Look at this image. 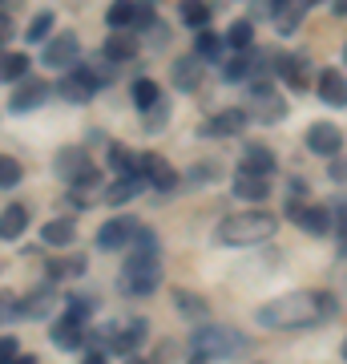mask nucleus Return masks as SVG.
<instances>
[{
    "label": "nucleus",
    "mask_w": 347,
    "mask_h": 364,
    "mask_svg": "<svg viewBox=\"0 0 347 364\" xmlns=\"http://www.w3.org/2000/svg\"><path fill=\"white\" fill-rule=\"evenodd\" d=\"M339 312L331 291H287V296L267 299L255 312L258 328L270 332H299V328H319Z\"/></svg>",
    "instance_id": "f257e3e1"
},
{
    "label": "nucleus",
    "mask_w": 347,
    "mask_h": 364,
    "mask_svg": "<svg viewBox=\"0 0 347 364\" xmlns=\"http://www.w3.org/2000/svg\"><path fill=\"white\" fill-rule=\"evenodd\" d=\"M275 227H279V219L270 210H243V215H226L219 223L214 239L222 247H255V243H267Z\"/></svg>",
    "instance_id": "f03ea898"
},
{
    "label": "nucleus",
    "mask_w": 347,
    "mask_h": 364,
    "mask_svg": "<svg viewBox=\"0 0 347 364\" xmlns=\"http://www.w3.org/2000/svg\"><path fill=\"white\" fill-rule=\"evenodd\" d=\"M194 364L202 360H234V356H243L250 348V340L231 324H206L194 332Z\"/></svg>",
    "instance_id": "7ed1b4c3"
},
{
    "label": "nucleus",
    "mask_w": 347,
    "mask_h": 364,
    "mask_svg": "<svg viewBox=\"0 0 347 364\" xmlns=\"http://www.w3.org/2000/svg\"><path fill=\"white\" fill-rule=\"evenodd\" d=\"M158 284H162V263L154 255H133L129 251L126 267L117 275V287L126 296H150V291H158Z\"/></svg>",
    "instance_id": "20e7f679"
},
{
    "label": "nucleus",
    "mask_w": 347,
    "mask_h": 364,
    "mask_svg": "<svg viewBox=\"0 0 347 364\" xmlns=\"http://www.w3.org/2000/svg\"><path fill=\"white\" fill-rule=\"evenodd\" d=\"M85 324H89V299L69 296V304H65V316L53 324V344H57V348H65V352L81 348Z\"/></svg>",
    "instance_id": "39448f33"
},
{
    "label": "nucleus",
    "mask_w": 347,
    "mask_h": 364,
    "mask_svg": "<svg viewBox=\"0 0 347 364\" xmlns=\"http://www.w3.org/2000/svg\"><path fill=\"white\" fill-rule=\"evenodd\" d=\"M246 114H250V122L279 126V122L287 117V102L275 93L270 81H255V85H250V105H246Z\"/></svg>",
    "instance_id": "423d86ee"
},
{
    "label": "nucleus",
    "mask_w": 347,
    "mask_h": 364,
    "mask_svg": "<svg viewBox=\"0 0 347 364\" xmlns=\"http://www.w3.org/2000/svg\"><path fill=\"white\" fill-rule=\"evenodd\" d=\"M97 90H105V85L97 81V73H93V69H85V65H81V69H69V73H65V77L53 85V93H57L61 102H69V105H85Z\"/></svg>",
    "instance_id": "0eeeda50"
},
{
    "label": "nucleus",
    "mask_w": 347,
    "mask_h": 364,
    "mask_svg": "<svg viewBox=\"0 0 347 364\" xmlns=\"http://www.w3.org/2000/svg\"><path fill=\"white\" fill-rule=\"evenodd\" d=\"M77 57H81V41H77V33H57V37H49L45 41V49H40V65L45 69H69L77 65Z\"/></svg>",
    "instance_id": "6e6552de"
},
{
    "label": "nucleus",
    "mask_w": 347,
    "mask_h": 364,
    "mask_svg": "<svg viewBox=\"0 0 347 364\" xmlns=\"http://www.w3.org/2000/svg\"><path fill=\"white\" fill-rule=\"evenodd\" d=\"M138 231H142V223L133 219V215H114V219L101 223V231H97V247L101 251H121V247H129V243L138 239Z\"/></svg>",
    "instance_id": "1a4fd4ad"
},
{
    "label": "nucleus",
    "mask_w": 347,
    "mask_h": 364,
    "mask_svg": "<svg viewBox=\"0 0 347 364\" xmlns=\"http://www.w3.org/2000/svg\"><path fill=\"white\" fill-rule=\"evenodd\" d=\"M287 215H291V219H295L307 235H327L335 227V210L319 207V203H299V198H291Z\"/></svg>",
    "instance_id": "9d476101"
},
{
    "label": "nucleus",
    "mask_w": 347,
    "mask_h": 364,
    "mask_svg": "<svg viewBox=\"0 0 347 364\" xmlns=\"http://www.w3.org/2000/svg\"><path fill=\"white\" fill-rule=\"evenodd\" d=\"M49 102V81L40 77H25L13 85V97H9V114H33Z\"/></svg>",
    "instance_id": "9b49d317"
},
{
    "label": "nucleus",
    "mask_w": 347,
    "mask_h": 364,
    "mask_svg": "<svg viewBox=\"0 0 347 364\" xmlns=\"http://www.w3.org/2000/svg\"><path fill=\"white\" fill-rule=\"evenodd\" d=\"M170 81H174V90H178V93H194L206 81V61L198 57V53L178 57V61L170 65Z\"/></svg>",
    "instance_id": "f8f14e48"
},
{
    "label": "nucleus",
    "mask_w": 347,
    "mask_h": 364,
    "mask_svg": "<svg viewBox=\"0 0 347 364\" xmlns=\"http://www.w3.org/2000/svg\"><path fill=\"white\" fill-rule=\"evenodd\" d=\"M246 122H250V114H246L243 105H231V109L214 114L210 122H202L198 134H202V138H234V134H243Z\"/></svg>",
    "instance_id": "ddd939ff"
},
{
    "label": "nucleus",
    "mask_w": 347,
    "mask_h": 364,
    "mask_svg": "<svg viewBox=\"0 0 347 364\" xmlns=\"http://www.w3.org/2000/svg\"><path fill=\"white\" fill-rule=\"evenodd\" d=\"M138 174H142L154 191H174V186H178V170L170 166L162 154H138Z\"/></svg>",
    "instance_id": "4468645a"
},
{
    "label": "nucleus",
    "mask_w": 347,
    "mask_h": 364,
    "mask_svg": "<svg viewBox=\"0 0 347 364\" xmlns=\"http://www.w3.org/2000/svg\"><path fill=\"white\" fill-rule=\"evenodd\" d=\"M307 150L319 158H335L343 154V134H339V126H331V122H315V126H307Z\"/></svg>",
    "instance_id": "2eb2a0df"
},
{
    "label": "nucleus",
    "mask_w": 347,
    "mask_h": 364,
    "mask_svg": "<svg viewBox=\"0 0 347 364\" xmlns=\"http://www.w3.org/2000/svg\"><path fill=\"white\" fill-rule=\"evenodd\" d=\"M142 53V37L138 33H129V28H121V33H109L101 45V57L105 61H114V65H126V61H133Z\"/></svg>",
    "instance_id": "dca6fc26"
},
{
    "label": "nucleus",
    "mask_w": 347,
    "mask_h": 364,
    "mask_svg": "<svg viewBox=\"0 0 347 364\" xmlns=\"http://www.w3.org/2000/svg\"><path fill=\"white\" fill-rule=\"evenodd\" d=\"M279 77H283L295 93H307V85H311L307 53H279Z\"/></svg>",
    "instance_id": "f3484780"
},
{
    "label": "nucleus",
    "mask_w": 347,
    "mask_h": 364,
    "mask_svg": "<svg viewBox=\"0 0 347 364\" xmlns=\"http://www.w3.org/2000/svg\"><path fill=\"white\" fill-rule=\"evenodd\" d=\"M270 174H255V170H243L234 174V198H243V203H263L270 195Z\"/></svg>",
    "instance_id": "a211bd4d"
},
{
    "label": "nucleus",
    "mask_w": 347,
    "mask_h": 364,
    "mask_svg": "<svg viewBox=\"0 0 347 364\" xmlns=\"http://www.w3.org/2000/svg\"><path fill=\"white\" fill-rule=\"evenodd\" d=\"M315 93H319L327 105H347V77L339 73V69H319Z\"/></svg>",
    "instance_id": "6ab92c4d"
},
{
    "label": "nucleus",
    "mask_w": 347,
    "mask_h": 364,
    "mask_svg": "<svg viewBox=\"0 0 347 364\" xmlns=\"http://www.w3.org/2000/svg\"><path fill=\"white\" fill-rule=\"evenodd\" d=\"M73 239H77V223L61 215V219H49L40 227V243L45 247H73Z\"/></svg>",
    "instance_id": "aec40b11"
},
{
    "label": "nucleus",
    "mask_w": 347,
    "mask_h": 364,
    "mask_svg": "<svg viewBox=\"0 0 347 364\" xmlns=\"http://www.w3.org/2000/svg\"><path fill=\"white\" fill-rule=\"evenodd\" d=\"M25 227H28V210L21 203H9V207L0 210V239L4 243H16L25 235Z\"/></svg>",
    "instance_id": "412c9836"
},
{
    "label": "nucleus",
    "mask_w": 347,
    "mask_h": 364,
    "mask_svg": "<svg viewBox=\"0 0 347 364\" xmlns=\"http://www.w3.org/2000/svg\"><path fill=\"white\" fill-rule=\"evenodd\" d=\"M174 308H178V316H182V320H190V324H198V320L210 316V304H206L198 291H186V287L174 291Z\"/></svg>",
    "instance_id": "4be33fe9"
},
{
    "label": "nucleus",
    "mask_w": 347,
    "mask_h": 364,
    "mask_svg": "<svg viewBox=\"0 0 347 364\" xmlns=\"http://www.w3.org/2000/svg\"><path fill=\"white\" fill-rule=\"evenodd\" d=\"M243 170H255V174H270L275 170V150L263 142H246L243 146V162H238Z\"/></svg>",
    "instance_id": "5701e85b"
},
{
    "label": "nucleus",
    "mask_w": 347,
    "mask_h": 364,
    "mask_svg": "<svg viewBox=\"0 0 347 364\" xmlns=\"http://www.w3.org/2000/svg\"><path fill=\"white\" fill-rule=\"evenodd\" d=\"M53 312V287L40 284L37 291H28L25 299H21V316L25 320H45V316Z\"/></svg>",
    "instance_id": "b1692460"
},
{
    "label": "nucleus",
    "mask_w": 347,
    "mask_h": 364,
    "mask_svg": "<svg viewBox=\"0 0 347 364\" xmlns=\"http://www.w3.org/2000/svg\"><path fill=\"white\" fill-rule=\"evenodd\" d=\"M133 21H138V0H114V4L105 9V25H109V33L133 28Z\"/></svg>",
    "instance_id": "393cba45"
},
{
    "label": "nucleus",
    "mask_w": 347,
    "mask_h": 364,
    "mask_svg": "<svg viewBox=\"0 0 347 364\" xmlns=\"http://www.w3.org/2000/svg\"><path fill=\"white\" fill-rule=\"evenodd\" d=\"M145 186H150V182H145L142 174H121V178H117L114 186L105 191V198H109V203H114V207H117V203H129V198H133V195H142Z\"/></svg>",
    "instance_id": "a878e982"
},
{
    "label": "nucleus",
    "mask_w": 347,
    "mask_h": 364,
    "mask_svg": "<svg viewBox=\"0 0 347 364\" xmlns=\"http://www.w3.org/2000/svg\"><path fill=\"white\" fill-rule=\"evenodd\" d=\"M182 25H190V28H198L202 33L206 25H210V4L206 0H182Z\"/></svg>",
    "instance_id": "bb28decb"
},
{
    "label": "nucleus",
    "mask_w": 347,
    "mask_h": 364,
    "mask_svg": "<svg viewBox=\"0 0 347 364\" xmlns=\"http://www.w3.org/2000/svg\"><path fill=\"white\" fill-rule=\"evenodd\" d=\"M129 93H133V105H138L142 114L150 109V105H158V102H162V90H158V81H154V77H138Z\"/></svg>",
    "instance_id": "cd10ccee"
},
{
    "label": "nucleus",
    "mask_w": 347,
    "mask_h": 364,
    "mask_svg": "<svg viewBox=\"0 0 347 364\" xmlns=\"http://www.w3.org/2000/svg\"><path fill=\"white\" fill-rule=\"evenodd\" d=\"M0 73H4V85L25 81L28 77V57H25V53H16V49H9V53H4V65H0Z\"/></svg>",
    "instance_id": "c85d7f7f"
},
{
    "label": "nucleus",
    "mask_w": 347,
    "mask_h": 364,
    "mask_svg": "<svg viewBox=\"0 0 347 364\" xmlns=\"http://www.w3.org/2000/svg\"><path fill=\"white\" fill-rule=\"evenodd\" d=\"M85 275V259L69 255V259H49V279H81Z\"/></svg>",
    "instance_id": "c756f323"
},
{
    "label": "nucleus",
    "mask_w": 347,
    "mask_h": 364,
    "mask_svg": "<svg viewBox=\"0 0 347 364\" xmlns=\"http://www.w3.org/2000/svg\"><path fill=\"white\" fill-rule=\"evenodd\" d=\"M194 53H198L202 61H222V37L210 33V28H202V33L194 37Z\"/></svg>",
    "instance_id": "7c9ffc66"
},
{
    "label": "nucleus",
    "mask_w": 347,
    "mask_h": 364,
    "mask_svg": "<svg viewBox=\"0 0 347 364\" xmlns=\"http://www.w3.org/2000/svg\"><path fill=\"white\" fill-rule=\"evenodd\" d=\"M250 41H255V21H234V25L226 28V45H231L234 53H246Z\"/></svg>",
    "instance_id": "2f4dec72"
},
{
    "label": "nucleus",
    "mask_w": 347,
    "mask_h": 364,
    "mask_svg": "<svg viewBox=\"0 0 347 364\" xmlns=\"http://www.w3.org/2000/svg\"><path fill=\"white\" fill-rule=\"evenodd\" d=\"M109 166L117 170V174H138V154H133V150H129V146H121V142H114L109 146Z\"/></svg>",
    "instance_id": "473e14b6"
},
{
    "label": "nucleus",
    "mask_w": 347,
    "mask_h": 364,
    "mask_svg": "<svg viewBox=\"0 0 347 364\" xmlns=\"http://www.w3.org/2000/svg\"><path fill=\"white\" fill-rule=\"evenodd\" d=\"M222 77L234 81V85H238V81H250V49H246V53H234L231 61L222 65Z\"/></svg>",
    "instance_id": "72a5a7b5"
},
{
    "label": "nucleus",
    "mask_w": 347,
    "mask_h": 364,
    "mask_svg": "<svg viewBox=\"0 0 347 364\" xmlns=\"http://www.w3.org/2000/svg\"><path fill=\"white\" fill-rule=\"evenodd\" d=\"M166 117H170V102L162 97L158 105H150V109L142 114V130L145 134H162V130H166Z\"/></svg>",
    "instance_id": "f704fd0d"
},
{
    "label": "nucleus",
    "mask_w": 347,
    "mask_h": 364,
    "mask_svg": "<svg viewBox=\"0 0 347 364\" xmlns=\"http://www.w3.org/2000/svg\"><path fill=\"white\" fill-rule=\"evenodd\" d=\"M307 9H311L307 0H295L291 9H283V13L275 16V28H279V33H295V28H299V16L307 13Z\"/></svg>",
    "instance_id": "c9c22d12"
},
{
    "label": "nucleus",
    "mask_w": 347,
    "mask_h": 364,
    "mask_svg": "<svg viewBox=\"0 0 347 364\" xmlns=\"http://www.w3.org/2000/svg\"><path fill=\"white\" fill-rule=\"evenodd\" d=\"M53 21H57L53 13H37V16H33V25H28L25 37L33 41V45H45V41H49V33H53Z\"/></svg>",
    "instance_id": "e433bc0d"
},
{
    "label": "nucleus",
    "mask_w": 347,
    "mask_h": 364,
    "mask_svg": "<svg viewBox=\"0 0 347 364\" xmlns=\"http://www.w3.org/2000/svg\"><path fill=\"white\" fill-rule=\"evenodd\" d=\"M129 251H133V255H154V259H158V231H154V227H142L138 239L129 243Z\"/></svg>",
    "instance_id": "4c0bfd02"
},
{
    "label": "nucleus",
    "mask_w": 347,
    "mask_h": 364,
    "mask_svg": "<svg viewBox=\"0 0 347 364\" xmlns=\"http://www.w3.org/2000/svg\"><path fill=\"white\" fill-rule=\"evenodd\" d=\"M21 174H25V170H21V162H16L13 154L0 158V186H4V191H13L16 182H21Z\"/></svg>",
    "instance_id": "58836bf2"
},
{
    "label": "nucleus",
    "mask_w": 347,
    "mask_h": 364,
    "mask_svg": "<svg viewBox=\"0 0 347 364\" xmlns=\"http://www.w3.org/2000/svg\"><path fill=\"white\" fill-rule=\"evenodd\" d=\"M219 174H222V166H219V162H198V166L190 170V182H194V186H202L206 178L214 182V178H219Z\"/></svg>",
    "instance_id": "ea45409f"
},
{
    "label": "nucleus",
    "mask_w": 347,
    "mask_h": 364,
    "mask_svg": "<svg viewBox=\"0 0 347 364\" xmlns=\"http://www.w3.org/2000/svg\"><path fill=\"white\" fill-rule=\"evenodd\" d=\"M327 178H331V182H339V186H347V154L327 158Z\"/></svg>",
    "instance_id": "a19ab883"
},
{
    "label": "nucleus",
    "mask_w": 347,
    "mask_h": 364,
    "mask_svg": "<svg viewBox=\"0 0 347 364\" xmlns=\"http://www.w3.org/2000/svg\"><path fill=\"white\" fill-rule=\"evenodd\" d=\"M335 243H339V251L347 255V207L335 210Z\"/></svg>",
    "instance_id": "79ce46f5"
},
{
    "label": "nucleus",
    "mask_w": 347,
    "mask_h": 364,
    "mask_svg": "<svg viewBox=\"0 0 347 364\" xmlns=\"http://www.w3.org/2000/svg\"><path fill=\"white\" fill-rule=\"evenodd\" d=\"M174 352H178V344L174 340H162V348H158V356L150 364H174Z\"/></svg>",
    "instance_id": "37998d69"
},
{
    "label": "nucleus",
    "mask_w": 347,
    "mask_h": 364,
    "mask_svg": "<svg viewBox=\"0 0 347 364\" xmlns=\"http://www.w3.org/2000/svg\"><path fill=\"white\" fill-rule=\"evenodd\" d=\"M13 360H16V340L4 336L0 340V364H13Z\"/></svg>",
    "instance_id": "c03bdc74"
},
{
    "label": "nucleus",
    "mask_w": 347,
    "mask_h": 364,
    "mask_svg": "<svg viewBox=\"0 0 347 364\" xmlns=\"http://www.w3.org/2000/svg\"><path fill=\"white\" fill-rule=\"evenodd\" d=\"M0 37L13 41V13H4V21H0Z\"/></svg>",
    "instance_id": "a18cd8bd"
},
{
    "label": "nucleus",
    "mask_w": 347,
    "mask_h": 364,
    "mask_svg": "<svg viewBox=\"0 0 347 364\" xmlns=\"http://www.w3.org/2000/svg\"><path fill=\"white\" fill-rule=\"evenodd\" d=\"M335 16H347V0H335Z\"/></svg>",
    "instance_id": "49530a36"
},
{
    "label": "nucleus",
    "mask_w": 347,
    "mask_h": 364,
    "mask_svg": "<svg viewBox=\"0 0 347 364\" xmlns=\"http://www.w3.org/2000/svg\"><path fill=\"white\" fill-rule=\"evenodd\" d=\"M85 364H105V360H101V352H93V356H89Z\"/></svg>",
    "instance_id": "de8ad7c7"
},
{
    "label": "nucleus",
    "mask_w": 347,
    "mask_h": 364,
    "mask_svg": "<svg viewBox=\"0 0 347 364\" xmlns=\"http://www.w3.org/2000/svg\"><path fill=\"white\" fill-rule=\"evenodd\" d=\"M13 364H37V360H33V356H16Z\"/></svg>",
    "instance_id": "09e8293b"
},
{
    "label": "nucleus",
    "mask_w": 347,
    "mask_h": 364,
    "mask_svg": "<svg viewBox=\"0 0 347 364\" xmlns=\"http://www.w3.org/2000/svg\"><path fill=\"white\" fill-rule=\"evenodd\" d=\"M126 364H150V360H138V356H129V360Z\"/></svg>",
    "instance_id": "8fccbe9b"
},
{
    "label": "nucleus",
    "mask_w": 347,
    "mask_h": 364,
    "mask_svg": "<svg viewBox=\"0 0 347 364\" xmlns=\"http://www.w3.org/2000/svg\"><path fill=\"white\" fill-rule=\"evenodd\" d=\"M343 61H347V45H343Z\"/></svg>",
    "instance_id": "3c124183"
},
{
    "label": "nucleus",
    "mask_w": 347,
    "mask_h": 364,
    "mask_svg": "<svg viewBox=\"0 0 347 364\" xmlns=\"http://www.w3.org/2000/svg\"><path fill=\"white\" fill-rule=\"evenodd\" d=\"M343 356H347V340H343Z\"/></svg>",
    "instance_id": "603ef678"
}]
</instances>
